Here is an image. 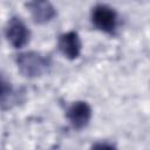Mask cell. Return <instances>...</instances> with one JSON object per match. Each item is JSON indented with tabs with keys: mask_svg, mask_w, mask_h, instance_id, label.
Returning <instances> with one entry per match:
<instances>
[{
	"mask_svg": "<svg viewBox=\"0 0 150 150\" xmlns=\"http://www.w3.org/2000/svg\"><path fill=\"white\" fill-rule=\"evenodd\" d=\"M15 97V91L13 90L12 86L9 82H6L5 79H2L1 82V107L4 110L8 109L12 103L14 102Z\"/></svg>",
	"mask_w": 150,
	"mask_h": 150,
	"instance_id": "7",
	"label": "cell"
},
{
	"mask_svg": "<svg viewBox=\"0 0 150 150\" xmlns=\"http://www.w3.org/2000/svg\"><path fill=\"white\" fill-rule=\"evenodd\" d=\"M93 25L101 32L112 34L117 26V14L107 5H97L91 13Z\"/></svg>",
	"mask_w": 150,
	"mask_h": 150,
	"instance_id": "2",
	"label": "cell"
},
{
	"mask_svg": "<svg viewBox=\"0 0 150 150\" xmlns=\"http://www.w3.org/2000/svg\"><path fill=\"white\" fill-rule=\"evenodd\" d=\"M93 148H109V149H111V148H114V145L108 144V143H101V144H94Z\"/></svg>",
	"mask_w": 150,
	"mask_h": 150,
	"instance_id": "8",
	"label": "cell"
},
{
	"mask_svg": "<svg viewBox=\"0 0 150 150\" xmlns=\"http://www.w3.org/2000/svg\"><path fill=\"white\" fill-rule=\"evenodd\" d=\"M5 35H6L7 41L14 48H22L28 43L30 32L20 18L14 16L7 22Z\"/></svg>",
	"mask_w": 150,
	"mask_h": 150,
	"instance_id": "3",
	"label": "cell"
},
{
	"mask_svg": "<svg viewBox=\"0 0 150 150\" xmlns=\"http://www.w3.org/2000/svg\"><path fill=\"white\" fill-rule=\"evenodd\" d=\"M59 49L69 60H75L80 56L82 43L79 34L74 30L63 33L59 38Z\"/></svg>",
	"mask_w": 150,
	"mask_h": 150,
	"instance_id": "6",
	"label": "cell"
},
{
	"mask_svg": "<svg viewBox=\"0 0 150 150\" xmlns=\"http://www.w3.org/2000/svg\"><path fill=\"white\" fill-rule=\"evenodd\" d=\"M26 7L34 22L40 25L52 21L56 15V11L49 0H29Z\"/></svg>",
	"mask_w": 150,
	"mask_h": 150,
	"instance_id": "4",
	"label": "cell"
},
{
	"mask_svg": "<svg viewBox=\"0 0 150 150\" xmlns=\"http://www.w3.org/2000/svg\"><path fill=\"white\" fill-rule=\"evenodd\" d=\"M15 63L19 71L28 79H35L45 75L49 68L48 59L36 52H23L16 55Z\"/></svg>",
	"mask_w": 150,
	"mask_h": 150,
	"instance_id": "1",
	"label": "cell"
},
{
	"mask_svg": "<svg viewBox=\"0 0 150 150\" xmlns=\"http://www.w3.org/2000/svg\"><path fill=\"white\" fill-rule=\"evenodd\" d=\"M66 116H67L68 121L70 122V124L75 129L80 130V129L86 128L88 125V123L90 122L91 108L84 101H76L69 105V108L66 112Z\"/></svg>",
	"mask_w": 150,
	"mask_h": 150,
	"instance_id": "5",
	"label": "cell"
}]
</instances>
